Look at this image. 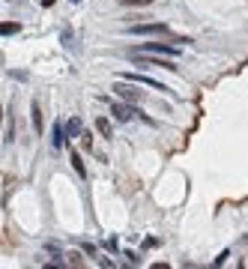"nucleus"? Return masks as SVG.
<instances>
[{
  "mask_svg": "<svg viewBox=\"0 0 248 269\" xmlns=\"http://www.w3.org/2000/svg\"><path fill=\"white\" fill-rule=\"evenodd\" d=\"M72 165H75V170H78L81 177L87 174V167H84V162H81V156H78V153H72Z\"/></svg>",
  "mask_w": 248,
  "mask_h": 269,
  "instance_id": "11",
  "label": "nucleus"
},
{
  "mask_svg": "<svg viewBox=\"0 0 248 269\" xmlns=\"http://www.w3.org/2000/svg\"><path fill=\"white\" fill-rule=\"evenodd\" d=\"M141 51H146V54H167V57H170V54H177V51H173L170 45H165V42H146Z\"/></svg>",
  "mask_w": 248,
  "mask_h": 269,
  "instance_id": "5",
  "label": "nucleus"
},
{
  "mask_svg": "<svg viewBox=\"0 0 248 269\" xmlns=\"http://www.w3.org/2000/svg\"><path fill=\"white\" fill-rule=\"evenodd\" d=\"M123 6H150V3H156V0H120Z\"/></svg>",
  "mask_w": 248,
  "mask_h": 269,
  "instance_id": "12",
  "label": "nucleus"
},
{
  "mask_svg": "<svg viewBox=\"0 0 248 269\" xmlns=\"http://www.w3.org/2000/svg\"><path fill=\"white\" fill-rule=\"evenodd\" d=\"M96 129H99V135L111 138V120H108V117H99V120H96Z\"/></svg>",
  "mask_w": 248,
  "mask_h": 269,
  "instance_id": "8",
  "label": "nucleus"
},
{
  "mask_svg": "<svg viewBox=\"0 0 248 269\" xmlns=\"http://www.w3.org/2000/svg\"><path fill=\"white\" fill-rule=\"evenodd\" d=\"M33 126H36V129H42V111H39V102L33 105Z\"/></svg>",
  "mask_w": 248,
  "mask_h": 269,
  "instance_id": "13",
  "label": "nucleus"
},
{
  "mask_svg": "<svg viewBox=\"0 0 248 269\" xmlns=\"http://www.w3.org/2000/svg\"><path fill=\"white\" fill-rule=\"evenodd\" d=\"M72 3H81V0H72Z\"/></svg>",
  "mask_w": 248,
  "mask_h": 269,
  "instance_id": "17",
  "label": "nucleus"
},
{
  "mask_svg": "<svg viewBox=\"0 0 248 269\" xmlns=\"http://www.w3.org/2000/svg\"><path fill=\"white\" fill-rule=\"evenodd\" d=\"M129 36H167L170 27L162 21H150V24H132V27H126Z\"/></svg>",
  "mask_w": 248,
  "mask_h": 269,
  "instance_id": "1",
  "label": "nucleus"
},
{
  "mask_svg": "<svg viewBox=\"0 0 248 269\" xmlns=\"http://www.w3.org/2000/svg\"><path fill=\"white\" fill-rule=\"evenodd\" d=\"M141 66H165V69H177V66H173L170 60H159V57H146V54H138L135 57Z\"/></svg>",
  "mask_w": 248,
  "mask_h": 269,
  "instance_id": "6",
  "label": "nucleus"
},
{
  "mask_svg": "<svg viewBox=\"0 0 248 269\" xmlns=\"http://www.w3.org/2000/svg\"><path fill=\"white\" fill-rule=\"evenodd\" d=\"M105 102H111L108 96H105ZM111 114L120 120V123H126V120H132V114H135V111H132L129 105H123V102H111Z\"/></svg>",
  "mask_w": 248,
  "mask_h": 269,
  "instance_id": "4",
  "label": "nucleus"
},
{
  "mask_svg": "<svg viewBox=\"0 0 248 269\" xmlns=\"http://www.w3.org/2000/svg\"><path fill=\"white\" fill-rule=\"evenodd\" d=\"M156 242H159L156 236H146V239H144V248H153V246H156Z\"/></svg>",
  "mask_w": 248,
  "mask_h": 269,
  "instance_id": "15",
  "label": "nucleus"
},
{
  "mask_svg": "<svg viewBox=\"0 0 248 269\" xmlns=\"http://www.w3.org/2000/svg\"><path fill=\"white\" fill-rule=\"evenodd\" d=\"M66 144V129L63 123H54V146H63Z\"/></svg>",
  "mask_w": 248,
  "mask_h": 269,
  "instance_id": "9",
  "label": "nucleus"
},
{
  "mask_svg": "<svg viewBox=\"0 0 248 269\" xmlns=\"http://www.w3.org/2000/svg\"><path fill=\"white\" fill-rule=\"evenodd\" d=\"M0 117H3V105H0Z\"/></svg>",
  "mask_w": 248,
  "mask_h": 269,
  "instance_id": "16",
  "label": "nucleus"
},
{
  "mask_svg": "<svg viewBox=\"0 0 248 269\" xmlns=\"http://www.w3.org/2000/svg\"><path fill=\"white\" fill-rule=\"evenodd\" d=\"M81 135H84V123H81L78 117H72L69 123H66V138H81Z\"/></svg>",
  "mask_w": 248,
  "mask_h": 269,
  "instance_id": "7",
  "label": "nucleus"
},
{
  "mask_svg": "<svg viewBox=\"0 0 248 269\" xmlns=\"http://www.w3.org/2000/svg\"><path fill=\"white\" fill-rule=\"evenodd\" d=\"M123 81H132V84H146V87H156V90H167L165 84H159L156 78H146V75H135V72H123L120 75Z\"/></svg>",
  "mask_w": 248,
  "mask_h": 269,
  "instance_id": "3",
  "label": "nucleus"
},
{
  "mask_svg": "<svg viewBox=\"0 0 248 269\" xmlns=\"http://www.w3.org/2000/svg\"><path fill=\"white\" fill-rule=\"evenodd\" d=\"M69 263H72V266H84V260H81V254H69Z\"/></svg>",
  "mask_w": 248,
  "mask_h": 269,
  "instance_id": "14",
  "label": "nucleus"
},
{
  "mask_svg": "<svg viewBox=\"0 0 248 269\" xmlns=\"http://www.w3.org/2000/svg\"><path fill=\"white\" fill-rule=\"evenodd\" d=\"M114 93L120 96V99H126V102H138V99H141V90H135L132 81H120V84H114Z\"/></svg>",
  "mask_w": 248,
  "mask_h": 269,
  "instance_id": "2",
  "label": "nucleus"
},
{
  "mask_svg": "<svg viewBox=\"0 0 248 269\" xmlns=\"http://www.w3.org/2000/svg\"><path fill=\"white\" fill-rule=\"evenodd\" d=\"M0 33H3V36H12V33H18V24H15V21L0 24Z\"/></svg>",
  "mask_w": 248,
  "mask_h": 269,
  "instance_id": "10",
  "label": "nucleus"
}]
</instances>
